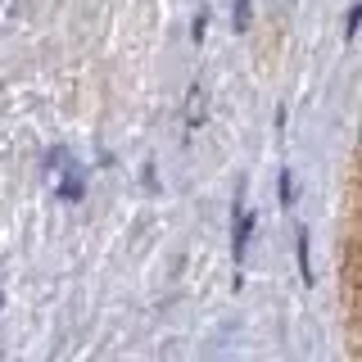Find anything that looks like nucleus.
Instances as JSON below:
<instances>
[{"label": "nucleus", "instance_id": "nucleus-6", "mask_svg": "<svg viewBox=\"0 0 362 362\" xmlns=\"http://www.w3.org/2000/svg\"><path fill=\"white\" fill-rule=\"evenodd\" d=\"M249 28V0H235V32Z\"/></svg>", "mask_w": 362, "mask_h": 362}, {"label": "nucleus", "instance_id": "nucleus-5", "mask_svg": "<svg viewBox=\"0 0 362 362\" xmlns=\"http://www.w3.org/2000/svg\"><path fill=\"white\" fill-rule=\"evenodd\" d=\"M358 18H362V5H354V9L344 14V41H354V37H358Z\"/></svg>", "mask_w": 362, "mask_h": 362}, {"label": "nucleus", "instance_id": "nucleus-7", "mask_svg": "<svg viewBox=\"0 0 362 362\" xmlns=\"http://www.w3.org/2000/svg\"><path fill=\"white\" fill-rule=\"evenodd\" d=\"M0 303H5V294H0Z\"/></svg>", "mask_w": 362, "mask_h": 362}, {"label": "nucleus", "instance_id": "nucleus-1", "mask_svg": "<svg viewBox=\"0 0 362 362\" xmlns=\"http://www.w3.org/2000/svg\"><path fill=\"white\" fill-rule=\"evenodd\" d=\"M249 235H254V213H245L240 199H235V231H231V254H235V263H245Z\"/></svg>", "mask_w": 362, "mask_h": 362}, {"label": "nucleus", "instance_id": "nucleus-2", "mask_svg": "<svg viewBox=\"0 0 362 362\" xmlns=\"http://www.w3.org/2000/svg\"><path fill=\"white\" fill-rule=\"evenodd\" d=\"M86 195V168L82 163H68L64 181H59V199H82Z\"/></svg>", "mask_w": 362, "mask_h": 362}, {"label": "nucleus", "instance_id": "nucleus-3", "mask_svg": "<svg viewBox=\"0 0 362 362\" xmlns=\"http://www.w3.org/2000/svg\"><path fill=\"white\" fill-rule=\"evenodd\" d=\"M294 195H299V186H294V173L286 168V173H281V204L290 209V204H294Z\"/></svg>", "mask_w": 362, "mask_h": 362}, {"label": "nucleus", "instance_id": "nucleus-4", "mask_svg": "<svg viewBox=\"0 0 362 362\" xmlns=\"http://www.w3.org/2000/svg\"><path fill=\"white\" fill-rule=\"evenodd\" d=\"M299 267H303V281H313V258H308V231H299Z\"/></svg>", "mask_w": 362, "mask_h": 362}]
</instances>
